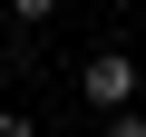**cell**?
<instances>
[{
  "instance_id": "1",
  "label": "cell",
  "mask_w": 146,
  "mask_h": 137,
  "mask_svg": "<svg viewBox=\"0 0 146 137\" xmlns=\"http://www.w3.org/2000/svg\"><path fill=\"white\" fill-rule=\"evenodd\" d=\"M136 79H146V59H127V49H88V68H78V98L107 118V108H136Z\"/></svg>"
},
{
  "instance_id": "2",
  "label": "cell",
  "mask_w": 146,
  "mask_h": 137,
  "mask_svg": "<svg viewBox=\"0 0 146 137\" xmlns=\"http://www.w3.org/2000/svg\"><path fill=\"white\" fill-rule=\"evenodd\" d=\"M0 10H10L20 30H49V20H58V0H0Z\"/></svg>"
},
{
  "instance_id": "3",
  "label": "cell",
  "mask_w": 146,
  "mask_h": 137,
  "mask_svg": "<svg viewBox=\"0 0 146 137\" xmlns=\"http://www.w3.org/2000/svg\"><path fill=\"white\" fill-rule=\"evenodd\" d=\"M98 137H146V118H136V108H107V118H98Z\"/></svg>"
},
{
  "instance_id": "4",
  "label": "cell",
  "mask_w": 146,
  "mask_h": 137,
  "mask_svg": "<svg viewBox=\"0 0 146 137\" xmlns=\"http://www.w3.org/2000/svg\"><path fill=\"white\" fill-rule=\"evenodd\" d=\"M0 137H39V118H20V108H0Z\"/></svg>"
}]
</instances>
